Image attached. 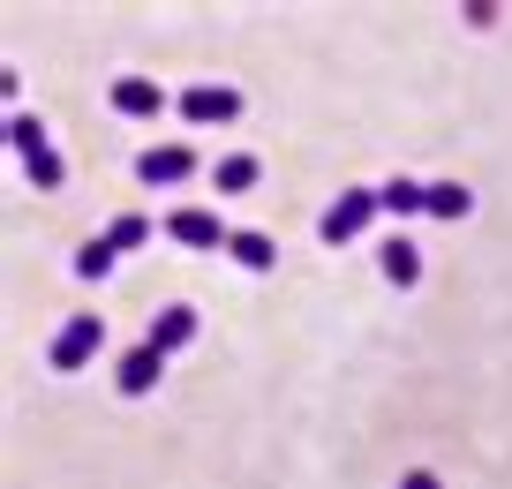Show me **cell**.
<instances>
[{
    "label": "cell",
    "instance_id": "cell-17",
    "mask_svg": "<svg viewBox=\"0 0 512 489\" xmlns=\"http://www.w3.org/2000/svg\"><path fill=\"white\" fill-rule=\"evenodd\" d=\"M106 241H113V249H144V241H151V219H144V211H121V219L106 226Z\"/></svg>",
    "mask_w": 512,
    "mask_h": 489
},
{
    "label": "cell",
    "instance_id": "cell-10",
    "mask_svg": "<svg viewBox=\"0 0 512 489\" xmlns=\"http://www.w3.org/2000/svg\"><path fill=\"white\" fill-rule=\"evenodd\" d=\"M377 271H384L392 286H415V279H422V249H415L407 234H392V241L377 249Z\"/></svg>",
    "mask_w": 512,
    "mask_h": 489
},
{
    "label": "cell",
    "instance_id": "cell-11",
    "mask_svg": "<svg viewBox=\"0 0 512 489\" xmlns=\"http://www.w3.org/2000/svg\"><path fill=\"white\" fill-rule=\"evenodd\" d=\"M211 181H219V196H249L256 181H264V166H256L249 151H234V158H219V166H211Z\"/></svg>",
    "mask_w": 512,
    "mask_h": 489
},
{
    "label": "cell",
    "instance_id": "cell-7",
    "mask_svg": "<svg viewBox=\"0 0 512 489\" xmlns=\"http://www.w3.org/2000/svg\"><path fill=\"white\" fill-rule=\"evenodd\" d=\"M166 241H181V249H204V256H211V249H226L234 234H226L211 211H196V204H189V211H174V219H166Z\"/></svg>",
    "mask_w": 512,
    "mask_h": 489
},
{
    "label": "cell",
    "instance_id": "cell-3",
    "mask_svg": "<svg viewBox=\"0 0 512 489\" xmlns=\"http://www.w3.org/2000/svg\"><path fill=\"white\" fill-rule=\"evenodd\" d=\"M234 113H241L234 83H196V91H181V121H189V128H226Z\"/></svg>",
    "mask_w": 512,
    "mask_h": 489
},
{
    "label": "cell",
    "instance_id": "cell-4",
    "mask_svg": "<svg viewBox=\"0 0 512 489\" xmlns=\"http://www.w3.org/2000/svg\"><path fill=\"white\" fill-rule=\"evenodd\" d=\"M189 174H196V151H189V143H151V151L136 158V181H144V189H181Z\"/></svg>",
    "mask_w": 512,
    "mask_h": 489
},
{
    "label": "cell",
    "instance_id": "cell-9",
    "mask_svg": "<svg viewBox=\"0 0 512 489\" xmlns=\"http://www.w3.org/2000/svg\"><path fill=\"white\" fill-rule=\"evenodd\" d=\"M226 256H234L241 271H272V264H279V241H272V234H256V226H234Z\"/></svg>",
    "mask_w": 512,
    "mask_h": 489
},
{
    "label": "cell",
    "instance_id": "cell-8",
    "mask_svg": "<svg viewBox=\"0 0 512 489\" xmlns=\"http://www.w3.org/2000/svg\"><path fill=\"white\" fill-rule=\"evenodd\" d=\"M113 113H128V121H159L166 113V91L151 76H121L113 83Z\"/></svg>",
    "mask_w": 512,
    "mask_h": 489
},
{
    "label": "cell",
    "instance_id": "cell-6",
    "mask_svg": "<svg viewBox=\"0 0 512 489\" xmlns=\"http://www.w3.org/2000/svg\"><path fill=\"white\" fill-rule=\"evenodd\" d=\"M159 377H166V354H159V347H128V354H121V369H113L121 399H144V392H159Z\"/></svg>",
    "mask_w": 512,
    "mask_h": 489
},
{
    "label": "cell",
    "instance_id": "cell-16",
    "mask_svg": "<svg viewBox=\"0 0 512 489\" xmlns=\"http://www.w3.org/2000/svg\"><path fill=\"white\" fill-rule=\"evenodd\" d=\"M23 174H31V189H61V181H68V166H61V151H38V158H23Z\"/></svg>",
    "mask_w": 512,
    "mask_h": 489
},
{
    "label": "cell",
    "instance_id": "cell-14",
    "mask_svg": "<svg viewBox=\"0 0 512 489\" xmlns=\"http://www.w3.org/2000/svg\"><path fill=\"white\" fill-rule=\"evenodd\" d=\"M8 143H16V158H38V151H53V143H46V128H38L31 113H8Z\"/></svg>",
    "mask_w": 512,
    "mask_h": 489
},
{
    "label": "cell",
    "instance_id": "cell-12",
    "mask_svg": "<svg viewBox=\"0 0 512 489\" xmlns=\"http://www.w3.org/2000/svg\"><path fill=\"white\" fill-rule=\"evenodd\" d=\"M377 204L392 211V219H415V211H430V189L400 174V181H384V189H377Z\"/></svg>",
    "mask_w": 512,
    "mask_h": 489
},
{
    "label": "cell",
    "instance_id": "cell-13",
    "mask_svg": "<svg viewBox=\"0 0 512 489\" xmlns=\"http://www.w3.org/2000/svg\"><path fill=\"white\" fill-rule=\"evenodd\" d=\"M467 211H475V196L460 181H430V219H467Z\"/></svg>",
    "mask_w": 512,
    "mask_h": 489
},
{
    "label": "cell",
    "instance_id": "cell-18",
    "mask_svg": "<svg viewBox=\"0 0 512 489\" xmlns=\"http://www.w3.org/2000/svg\"><path fill=\"white\" fill-rule=\"evenodd\" d=\"M400 489H445V482H437L430 467H407V474H400Z\"/></svg>",
    "mask_w": 512,
    "mask_h": 489
},
{
    "label": "cell",
    "instance_id": "cell-5",
    "mask_svg": "<svg viewBox=\"0 0 512 489\" xmlns=\"http://www.w3.org/2000/svg\"><path fill=\"white\" fill-rule=\"evenodd\" d=\"M196 332H204V316H196L189 301H174V309H159V316H151L144 347H159V354H181V347H189Z\"/></svg>",
    "mask_w": 512,
    "mask_h": 489
},
{
    "label": "cell",
    "instance_id": "cell-1",
    "mask_svg": "<svg viewBox=\"0 0 512 489\" xmlns=\"http://www.w3.org/2000/svg\"><path fill=\"white\" fill-rule=\"evenodd\" d=\"M106 347V316H68L61 332H53V347H46V362L61 369V377H76V369H91V354Z\"/></svg>",
    "mask_w": 512,
    "mask_h": 489
},
{
    "label": "cell",
    "instance_id": "cell-2",
    "mask_svg": "<svg viewBox=\"0 0 512 489\" xmlns=\"http://www.w3.org/2000/svg\"><path fill=\"white\" fill-rule=\"evenodd\" d=\"M377 211H384V204H377V189H339V204L317 219V241H324V249H347V241L362 234Z\"/></svg>",
    "mask_w": 512,
    "mask_h": 489
},
{
    "label": "cell",
    "instance_id": "cell-15",
    "mask_svg": "<svg viewBox=\"0 0 512 489\" xmlns=\"http://www.w3.org/2000/svg\"><path fill=\"white\" fill-rule=\"evenodd\" d=\"M113 256H121V249H113L106 234H98V241H83V249H76V279H106V271H113Z\"/></svg>",
    "mask_w": 512,
    "mask_h": 489
}]
</instances>
